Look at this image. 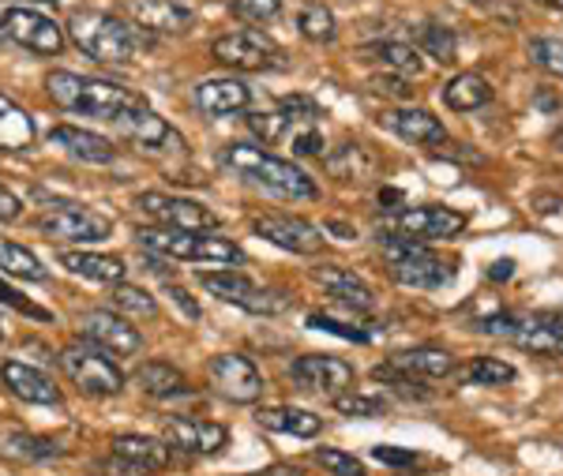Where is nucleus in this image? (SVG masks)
<instances>
[{
	"instance_id": "obj_1",
	"label": "nucleus",
	"mask_w": 563,
	"mask_h": 476,
	"mask_svg": "<svg viewBox=\"0 0 563 476\" xmlns=\"http://www.w3.org/2000/svg\"><path fill=\"white\" fill-rule=\"evenodd\" d=\"M45 90L60 109L79 117H98V121H121L129 113H140L147 109V98L135 95V90L109 84V79H90V76H76V71H53L45 79Z\"/></svg>"
},
{
	"instance_id": "obj_2",
	"label": "nucleus",
	"mask_w": 563,
	"mask_h": 476,
	"mask_svg": "<svg viewBox=\"0 0 563 476\" xmlns=\"http://www.w3.org/2000/svg\"><path fill=\"white\" fill-rule=\"evenodd\" d=\"M222 166L233 169L238 177H244L249 185H256L263 191L278 199H294V203H312L320 196L316 180L308 177L301 166L286 158H275V154L260 151V146H249V143H230L222 151Z\"/></svg>"
},
{
	"instance_id": "obj_3",
	"label": "nucleus",
	"mask_w": 563,
	"mask_h": 476,
	"mask_svg": "<svg viewBox=\"0 0 563 476\" xmlns=\"http://www.w3.org/2000/svg\"><path fill=\"white\" fill-rule=\"evenodd\" d=\"M140 248L162 259H185V263H244V252L225 236H207V233H180V229L151 225L135 233Z\"/></svg>"
},
{
	"instance_id": "obj_4",
	"label": "nucleus",
	"mask_w": 563,
	"mask_h": 476,
	"mask_svg": "<svg viewBox=\"0 0 563 476\" xmlns=\"http://www.w3.org/2000/svg\"><path fill=\"white\" fill-rule=\"evenodd\" d=\"M379 248H384L387 259V274L398 281V286L410 289H440L455 278V270L440 259V255L429 252L424 241H410V236H379Z\"/></svg>"
},
{
	"instance_id": "obj_5",
	"label": "nucleus",
	"mask_w": 563,
	"mask_h": 476,
	"mask_svg": "<svg viewBox=\"0 0 563 476\" xmlns=\"http://www.w3.org/2000/svg\"><path fill=\"white\" fill-rule=\"evenodd\" d=\"M68 38L79 53L102 64H129L135 57V34L109 12H76L68 20Z\"/></svg>"
},
{
	"instance_id": "obj_6",
	"label": "nucleus",
	"mask_w": 563,
	"mask_h": 476,
	"mask_svg": "<svg viewBox=\"0 0 563 476\" xmlns=\"http://www.w3.org/2000/svg\"><path fill=\"white\" fill-rule=\"evenodd\" d=\"M60 368L71 383H76L84 394H95V398H109V394H121L124 387V372L109 361V353H102L98 345H84L71 342L60 350Z\"/></svg>"
},
{
	"instance_id": "obj_7",
	"label": "nucleus",
	"mask_w": 563,
	"mask_h": 476,
	"mask_svg": "<svg viewBox=\"0 0 563 476\" xmlns=\"http://www.w3.org/2000/svg\"><path fill=\"white\" fill-rule=\"evenodd\" d=\"M199 286L211 292V297L225 300V305H238L244 311H252V316H278V311L289 308V300L282 297V292L263 289L252 278H244V274H233V270H207V274H199Z\"/></svg>"
},
{
	"instance_id": "obj_8",
	"label": "nucleus",
	"mask_w": 563,
	"mask_h": 476,
	"mask_svg": "<svg viewBox=\"0 0 563 476\" xmlns=\"http://www.w3.org/2000/svg\"><path fill=\"white\" fill-rule=\"evenodd\" d=\"M211 57L225 68L238 71H271V68H286V53L278 49L267 34L260 31H233L214 38Z\"/></svg>"
},
{
	"instance_id": "obj_9",
	"label": "nucleus",
	"mask_w": 563,
	"mask_h": 476,
	"mask_svg": "<svg viewBox=\"0 0 563 476\" xmlns=\"http://www.w3.org/2000/svg\"><path fill=\"white\" fill-rule=\"evenodd\" d=\"M38 233L49 241H71V244H102L113 233V222L106 214H95L87 207H49L38 218Z\"/></svg>"
},
{
	"instance_id": "obj_10",
	"label": "nucleus",
	"mask_w": 563,
	"mask_h": 476,
	"mask_svg": "<svg viewBox=\"0 0 563 476\" xmlns=\"http://www.w3.org/2000/svg\"><path fill=\"white\" fill-rule=\"evenodd\" d=\"M135 203H140L143 214H151L158 225L180 229V233H211V229H218V214L199 207L196 199L166 196V191H143Z\"/></svg>"
},
{
	"instance_id": "obj_11",
	"label": "nucleus",
	"mask_w": 563,
	"mask_h": 476,
	"mask_svg": "<svg viewBox=\"0 0 563 476\" xmlns=\"http://www.w3.org/2000/svg\"><path fill=\"white\" fill-rule=\"evenodd\" d=\"M4 38H12L15 45L42 57H57L65 49V26L53 23L49 15L34 12V8H8L4 12Z\"/></svg>"
},
{
	"instance_id": "obj_12",
	"label": "nucleus",
	"mask_w": 563,
	"mask_h": 476,
	"mask_svg": "<svg viewBox=\"0 0 563 476\" xmlns=\"http://www.w3.org/2000/svg\"><path fill=\"white\" fill-rule=\"evenodd\" d=\"M109 451L113 454H109L102 469L117 476H147L169 465V446L151 435H117Z\"/></svg>"
},
{
	"instance_id": "obj_13",
	"label": "nucleus",
	"mask_w": 563,
	"mask_h": 476,
	"mask_svg": "<svg viewBox=\"0 0 563 476\" xmlns=\"http://www.w3.org/2000/svg\"><path fill=\"white\" fill-rule=\"evenodd\" d=\"M207 379L211 387L222 394V398L238 401V406H252V401L263 394V375L249 356L241 353H222L207 364Z\"/></svg>"
},
{
	"instance_id": "obj_14",
	"label": "nucleus",
	"mask_w": 563,
	"mask_h": 476,
	"mask_svg": "<svg viewBox=\"0 0 563 476\" xmlns=\"http://www.w3.org/2000/svg\"><path fill=\"white\" fill-rule=\"evenodd\" d=\"M466 229V214L451 207H406L390 218V233L410 241H448Z\"/></svg>"
},
{
	"instance_id": "obj_15",
	"label": "nucleus",
	"mask_w": 563,
	"mask_h": 476,
	"mask_svg": "<svg viewBox=\"0 0 563 476\" xmlns=\"http://www.w3.org/2000/svg\"><path fill=\"white\" fill-rule=\"evenodd\" d=\"M289 379L297 383L301 390H312V394H331V398H342L346 390H353V364H346L342 356H301V361L289 364Z\"/></svg>"
},
{
	"instance_id": "obj_16",
	"label": "nucleus",
	"mask_w": 563,
	"mask_h": 476,
	"mask_svg": "<svg viewBox=\"0 0 563 476\" xmlns=\"http://www.w3.org/2000/svg\"><path fill=\"white\" fill-rule=\"evenodd\" d=\"M79 331L90 345H98L109 356H135L143 350V334L117 311H87L79 319Z\"/></svg>"
},
{
	"instance_id": "obj_17",
	"label": "nucleus",
	"mask_w": 563,
	"mask_h": 476,
	"mask_svg": "<svg viewBox=\"0 0 563 476\" xmlns=\"http://www.w3.org/2000/svg\"><path fill=\"white\" fill-rule=\"evenodd\" d=\"M252 229L271 241L275 248H286L294 255H316L323 248V233L316 225H308L305 218H289V214H260L252 218Z\"/></svg>"
},
{
	"instance_id": "obj_18",
	"label": "nucleus",
	"mask_w": 563,
	"mask_h": 476,
	"mask_svg": "<svg viewBox=\"0 0 563 476\" xmlns=\"http://www.w3.org/2000/svg\"><path fill=\"white\" fill-rule=\"evenodd\" d=\"M117 128H121L124 140H132V146H140V151H147V154H180L185 151V140H180L177 128L162 121L151 106L140 109V113L121 117Z\"/></svg>"
},
{
	"instance_id": "obj_19",
	"label": "nucleus",
	"mask_w": 563,
	"mask_h": 476,
	"mask_svg": "<svg viewBox=\"0 0 563 476\" xmlns=\"http://www.w3.org/2000/svg\"><path fill=\"white\" fill-rule=\"evenodd\" d=\"M230 443V432L214 420H196V417H174L166 424V446L180 454H218Z\"/></svg>"
},
{
	"instance_id": "obj_20",
	"label": "nucleus",
	"mask_w": 563,
	"mask_h": 476,
	"mask_svg": "<svg viewBox=\"0 0 563 476\" xmlns=\"http://www.w3.org/2000/svg\"><path fill=\"white\" fill-rule=\"evenodd\" d=\"M129 15L143 31L158 34H185L196 23V12L180 0H129Z\"/></svg>"
},
{
	"instance_id": "obj_21",
	"label": "nucleus",
	"mask_w": 563,
	"mask_h": 476,
	"mask_svg": "<svg viewBox=\"0 0 563 476\" xmlns=\"http://www.w3.org/2000/svg\"><path fill=\"white\" fill-rule=\"evenodd\" d=\"M0 383L15 394V398L31 401V406H60V390L53 387V379L38 368L23 361H4L0 364Z\"/></svg>"
},
{
	"instance_id": "obj_22",
	"label": "nucleus",
	"mask_w": 563,
	"mask_h": 476,
	"mask_svg": "<svg viewBox=\"0 0 563 476\" xmlns=\"http://www.w3.org/2000/svg\"><path fill=\"white\" fill-rule=\"evenodd\" d=\"M49 143L68 151L71 158L87 162V166H109L117 158V146L98 132H87V128H76V124H57L49 128Z\"/></svg>"
},
{
	"instance_id": "obj_23",
	"label": "nucleus",
	"mask_w": 563,
	"mask_h": 476,
	"mask_svg": "<svg viewBox=\"0 0 563 476\" xmlns=\"http://www.w3.org/2000/svg\"><path fill=\"white\" fill-rule=\"evenodd\" d=\"M384 124L398 140L413 143V146H443L448 143V128H443L429 109H390L384 113Z\"/></svg>"
},
{
	"instance_id": "obj_24",
	"label": "nucleus",
	"mask_w": 563,
	"mask_h": 476,
	"mask_svg": "<svg viewBox=\"0 0 563 476\" xmlns=\"http://www.w3.org/2000/svg\"><path fill=\"white\" fill-rule=\"evenodd\" d=\"M519 350L538 356H563V316H519V331L511 337Z\"/></svg>"
},
{
	"instance_id": "obj_25",
	"label": "nucleus",
	"mask_w": 563,
	"mask_h": 476,
	"mask_svg": "<svg viewBox=\"0 0 563 476\" xmlns=\"http://www.w3.org/2000/svg\"><path fill=\"white\" fill-rule=\"evenodd\" d=\"M320 286L331 292L339 305H346L353 311H372L376 308V292L368 289V281L361 274H353L350 267H320L312 274Z\"/></svg>"
},
{
	"instance_id": "obj_26",
	"label": "nucleus",
	"mask_w": 563,
	"mask_h": 476,
	"mask_svg": "<svg viewBox=\"0 0 563 476\" xmlns=\"http://www.w3.org/2000/svg\"><path fill=\"white\" fill-rule=\"evenodd\" d=\"M196 106L203 109L207 117H230L249 109L252 102V90L241 84V79H203L196 87Z\"/></svg>"
},
{
	"instance_id": "obj_27",
	"label": "nucleus",
	"mask_w": 563,
	"mask_h": 476,
	"mask_svg": "<svg viewBox=\"0 0 563 476\" xmlns=\"http://www.w3.org/2000/svg\"><path fill=\"white\" fill-rule=\"evenodd\" d=\"M323 166L331 177H339V180H372L379 169V162L365 143H342L327 154Z\"/></svg>"
},
{
	"instance_id": "obj_28",
	"label": "nucleus",
	"mask_w": 563,
	"mask_h": 476,
	"mask_svg": "<svg viewBox=\"0 0 563 476\" xmlns=\"http://www.w3.org/2000/svg\"><path fill=\"white\" fill-rule=\"evenodd\" d=\"M60 267L79 274V278H90V281H106V286H121L124 274V259L117 255H98V252H60Z\"/></svg>"
},
{
	"instance_id": "obj_29",
	"label": "nucleus",
	"mask_w": 563,
	"mask_h": 476,
	"mask_svg": "<svg viewBox=\"0 0 563 476\" xmlns=\"http://www.w3.org/2000/svg\"><path fill=\"white\" fill-rule=\"evenodd\" d=\"M135 383H140V390L147 394V398H158V401L185 398V394H192V387H188V379H185V372H177L174 364H166V361L143 364V368L135 372Z\"/></svg>"
},
{
	"instance_id": "obj_30",
	"label": "nucleus",
	"mask_w": 563,
	"mask_h": 476,
	"mask_svg": "<svg viewBox=\"0 0 563 476\" xmlns=\"http://www.w3.org/2000/svg\"><path fill=\"white\" fill-rule=\"evenodd\" d=\"M443 102L455 109V113H474V109L493 102V87L477 71H459L451 84H443Z\"/></svg>"
},
{
	"instance_id": "obj_31",
	"label": "nucleus",
	"mask_w": 563,
	"mask_h": 476,
	"mask_svg": "<svg viewBox=\"0 0 563 476\" xmlns=\"http://www.w3.org/2000/svg\"><path fill=\"white\" fill-rule=\"evenodd\" d=\"M0 457L8 462H49V457H60V443L45 435H31V432H4L0 435Z\"/></svg>"
},
{
	"instance_id": "obj_32",
	"label": "nucleus",
	"mask_w": 563,
	"mask_h": 476,
	"mask_svg": "<svg viewBox=\"0 0 563 476\" xmlns=\"http://www.w3.org/2000/svg\"><path fill=\"white\" fill-rule=\"evenodd\" d=\"M256 420H260V428H267V432H286V435H301V439L320 435V428H323V420L316 413H308V409H294V406L260 409Z\"/></svg>"
},
{
	"instance_id": "obj_33",
	"label": "nucleus",
	"mask_w": 563,
	"mask_h": 476,
	"mask_svg": "<svg viewBox=\"0 0 563 476\" xmlns=\"http://www.w3.org/2000/svg\"><path fill=\"white\" fill-rule=\"evenodd\" d=\"M390 372L398 375H432V379H440V375H451L455 372V356L448 350H410V353H398L387 361Z\"/></svg>"
},
{
	"instance_id": "obj_34",
	"label": "nucleus",
	"mask_w": 563,
	"mask_h": 476,
	"mask_svg": "<svg viewBox=\"0 0 563 476\" xmlns=\"http://www.w3.org/2000/svg\"><path fill=\"white\" fill-rule=\"evenodd\" d=\"M34 140V121L26 109H20L12 98L0 95V146L4 151H26Z\"/></svg>"
},
{
	"instance_id": "obj_35",
	"label": "nucleus",
	"mask_w": 563,
	"mask_h": 476,
	"mask_svg": "<svg viewBox=\"0 0 563 476\" xmlns=\"http://www.w3.org/2000/svg\"><path fill=\"white\" fill-rule=\"evenodd\" d=\"M365 57H368V60H376V64H384L387 71H398L402 79L421 76V53H417L413 45H406V42H379V45H368Z\"/></svg>"
},
{
	"instance_id": "obj_36",
	"label": "nucleus",
	"mask_w": 563,
	"mask_h": 476,
	"mask_svg": "<svg viewBox=\"0 0 563 476\" xmlns=\"http://www.w3.org/2000/svg\"><path fill=\"white\" fill-rule=\"evenodd\" d=\"M0 270L15 274V278H26V281L49 278V270L42 267L38 255H34L31 248H23V244H15V241H0Z\"/></svg>"
},
{
	"instance_id": "obj_37",
	"label": "nucleus",
	"mask_w": 563,
	"mask_h": 476,
	"mask_svg": "<svg viewBox=\"0 0 563 476\" xmlns=\"http://www.w3.org/2000/svg\"><path fill=\"white\" fill-rule=\"evenodd\" d=\"M109 305H113L117 311H124V316H135V319H154V316H158V300H154L147 289L124 286V281L109 289Z\"/></svg>"
},
{
	"instance_id": "obj_38",
	"label": "nucleus",
	"mask_w": 563,
	"mask_h": 476,
	"mask_svg": "<svg viewBox=\"0 0 563 476\" xmlns=\"http://www.w3.org/2000/svg\"><path fill=\"white\" fill-rule=\"evenodd\" d=\"M421 49L440 64L459 60V38H455V31L443 26V23H424L421 26Z\"/></svg>"
},
{
	"instance_id": "obj_39",
	"label": "nucleus",
	"mask_w": 563,
	"mask_h": 476,
	"mask_svg": "<svg viewBox=\"0 0 563 476\" xmlns=\"http://www.w3.org/2000/svg\"><path fill=\"white\" fill-rule=\"evenodd\" d=\"M297 31H301L308 42H334L339 26H334L331 8H323V4H305L301 12H297Z\"/></svg>"
},
{
	"instance_id": "obj_40",
	"label": "nucleus",
	"mask_w": 563,
	"mask_h": 476,
	"mask_svg": "<svg viewBox=\"0 0 563 476\" xmlns=\"http://www.w3.org/2000/svg\"><path fill=\"white\" fill-rule=\"evenodd\" d=\"M308 326L312 331H327V334H339L346 342H376L379 337V326H357V323H346V319H334V316H323V311H312L308 316Z\"/></svg>"
},
{
	"instance_id": "obj_41",
	"label": "nucleus",
	"mask_w": 563,
	"mask_h": 476,
	"mask_svg": "<svg viewBox=\"0 0 563 476\" xmlns=\"http://www.w3.org/2000/svg\"><path fill=\"white\" fill-rule=\"evenodd\" d=\"M470 383H481V387H504V383L515 379V368L507 361H496V356H477L466 368Z\"/></svg>"
},
{
	"instance_id": "obj_42",
	"label": "nucleus",
	"mask_w": 563,
	"mask_h": 476,
	"mask_svg": "<svg viewBox=\"0 0 563 476\" xmlns=\"http://www.w3.org/2000/svg\"><path fill=\"white\" fill-rule=\"evenodd\" d=\"M530 60L538 64L541 71H549V76L563 79V42L560 38H533Z\"/></svg>"
},
{
	"instance_id": "obj_43",
	"label": "nucleus",
	"mask_w": 563,
	"mask_h": 476,
	"mask_svg": "<svg viewBox=\"0 0 563 476\" xmlns=\"http://www.w3.org/2000/svg\"><path fill=\"white\" fill-rule=\"evenodd\" d=\"M278 113L286 117L289 124H316V117H323V109L308 95H289L278 102Z\"/></svg>"
},
{
	"instance_id": "obj_44",
	"label": "nucleus",
	"mask_w": 563,
	"mask_h": 476,
	"mask_svg": "<svg viewBox=\"0 0 563 476\" xmlns=\"http://www.w3.org/2000/svg\"><path fill=\"white\" fill-rule=\"evenodd\" d=\"M334 409L342 417H384L387 401L372 398V394H342V398H334Z\"/></svg>"
},
{
	"instance_id": "obj_45",
	"label": "nucleus",
	"mask_w": 563,
	"mask_h": 476,
	"mask_svg": "<svg viewBox=\"0 0 563 476\" xmlns=\"http://www.w3.org/2000/svg\"><path fill=\"white\" fill-rule=\"evenodd\" d=\"M316 462H320L331 476H365V465H361L357 457L346 451H334V446H320V451H316Z\"/></svg>"
},
{
	"instance_id": "obj_46",
	"label": "nucleus",
	"mask_w": 563,
	"mask_h": 476,
	"mask_svg": "<svg viewBox=\"0 0 563 476\" xmlns=\"http://www.w3.org/2000/svg\"><path fill=\"white\" fill-rule=\"evenodd\" d=\"M233 15L249 23H275L282 15V0H233Z\"/></svg>"
},
{
	"instance_id": "obj_47",
	"label": "nucleus",
	"mask_w": 563,
	"mask_h": 476,
	"mask_svg": "<svg viewBox=\"0 0 563 476\" xmlns=\"http://www.w3.org/2000/svg\"><path fill=\"white\" fill-rule=\"evenodd\" d=\"M249 128L260 135L263 143H278V140H286L289 128H294V124H289L286 117H282L278 109H275V113H252L249 117Z\"/></svg>"
},
{
	"instance_id": "obj_48",
	"label": "nucleus",
	"mask_w": 563,
	"mask_h": 476,
	"mask_svg": "<svg viewBox=\"0 0 563 476\" xmlns=\"http://www.w3.org/2000/svg\"><path fill=\"white\" fill-rule=\"evenodd\" d=\"M289 143H294V154H301V158H312V154H320L323 158V135L316 132V124H294L289 128Z\"/></svg>"
},
{
	"instance_id": "obj_49",
	"label": "nucleus",
	"mask_w": 563,
	"mask_h": 476,
	"mask_svg": "<svg viewBox=\"0 0 563 476\" xmlns=\"http://www.w3.org/2000/svg\"><path fill=\"white\" fill-rule=\"evenodd\" d=\"M474 326L481 334H493V337H515V331H519V316H515V311H496V316H481Z\"/></svg>"
},
{
	"instance_id": "obj_50",
	"label": "nucleus",
	"mask_w": 563,
	"mask_h": 476,
	"mask_svg": "<svg viewBox=\"0 0 563 476\" xmlns=\"http://www.w3.org/2000/svg\"><path fill=\"white\" fill-rule=\"evenodd\" d=\"M0 305H8V308H15V311H23V316H31V319H42V323H49V311L38 308V305H31V300L23 297L15 286H8L4 278H0Z\"/></svg>"
},
{
	"instance_id": "obj_51",
	"label": "nucleus",
	"mask_w": 563,
	"mask_h": 476,
	"mask_svg": "<svg viewBox=\"0 0 563 476\" xmlns=\"http://www.w3.org/2000/svg\"><path fill=\"white\" fill-rule=\"evenodd\" d=\"M372 457L384 465H413L417 462V454L402 451V446H372Z\"/></svg>"
},
{
	"instance_id": "obj_52",
	"label": "nucleus",
	"mask_w": 563,
	"mask_h": 476,
	"mask_svg": "<svg viewBox=\"0 0 563 476\" xmlns=\"http://www.w3.org/2000/svg\"><path fill=\"white\" fill-rule=\"evenodd\" d=\"M23 214V203L15 191H8L4 185H0V222H15V218Z\"/></svg>"
},
{
	"instance_id": "obj_53",
	"label": "nucleus",
	"mask_w": 563,
	"mask_h": 476,
	"mask_svg": "<svg viewBox=\"0 0 563 476\" xmlns=\"http://www.w3.org/2000/svg\"><path fill=\"white\" fill-rule=\"evenodd\" d=\"M169 297H174V300H177V308H180V311H185V316H188V319H199V316H203V311H199V305H196V300H192V297H188V292H185V289H180V286H169Z\"/></svg>"
},
{
	"instance_id": "obj_54",
	"label": "nucleus",
	"mask_w": 563,
	"mask_h": 476,
	"mask_svg": "<svg viewBox=\"0 0 563 476\" xmlns=\"http://www.w3.org/2000/svg\"><path fill=\"white\" fill-rule=\"evenodd\" d=\"M372 90H387V95H395V98H406V95H410L406 79H384V76L372 79Z\"/></svg>"
},
{
	"instance_id": "obj_55",
	"label": "nucleus",
	"mask_w": 563,
	"mask_h": 476,
	"mask_svg": "<svg viewBox=\"0 0 563 476\" xmlns=\"http://www.w3.org/2000/svg\"><path fill=\"white\" fill-rule=\"evenodd\" d=\"M515 274V263L511 259H499V263H493V270H488V278L493 281H507Z\"/></svg>"
},
{
	"instance_id": "obj_56",
	"label": "nucleus",
	"mask_w": 563,
	"mask_h": 476,
	"mask_svg": "<svg viewBox=\"0 0 563 476\" xmlns=\"http://www.w3.org/2000/svg\"><path fill=\"white\" fill-rule=\"evenodd\" d=\"M260 476H301V473H297V469H282V465H278V469H267V473H260Z\"/></svg>"
},
{
	"instance_id": "obj_57",
	"label": "nucleus",
	"mask_w": 563,
	"mask_h": 476,
	"mask_svg": "<svg viewBox=\"0 0 563 476\" xmlns=\"http://www.w3.org/2000/svg\"><path fill=\"white\" fill-rule=\"evenodd\" d=\"M533 4H544V8H556V12H563V0H533Z\"/></svg>"
},
{
	"instance_id": "obj_58",
	"label": "nucleus",
	"mask_w": 563,
	"mask_h": 476,
	"mask_svg": "<svg viewBox=\"0 0 563 476\" xmlns=\"http://www.w3.org/2000/svg\"><path fill=\"white\" fill-rule=\"evenodd\" d=\"M34 4H60V0H34Z\"/></svg>"
},
{
	"instance_id": "obj_59",
	"label": "nucleus",
	"mask_w": 563,
	"mask_h": 476,
	"mask_svg": "<svg viewBox=\"0 0 563 476\" xmlns=\"http://www.w3.org/2000/svg\"><path fill=\"white\" fill-rule=\"evenodd\" d=\"M470 4H493V0H470Z\"/></svg>"
},
{
	"instance_id": "obj_60",
	"label": "nucleus",
	"mask_w": 563,
	"mask_h": 476,
	"mask_svg": "<svg viewBox=\"0 0 563 476\" xmlns=\"http://www.w3.org/2000/svg\"><path fill=\"white\" fill-rule=\"evenodd\" d=\"M0 42H4V23H0Z\"/></svg>"
},
{
	"instance_id": "obj_61",
	"label": "nucleus",
	"mask_w": 563,
	"mask_h": 476,
	"mask_svg": "<svg viewBox=\"0 0 563 476\" xmlns=\"http://www.w3.org/2000/svg\"><path fill=\"white\" fill-rule=\"evenodd\" d=\"M0 337H4V323H0Z\"/></svg>"
}]
</instances>
